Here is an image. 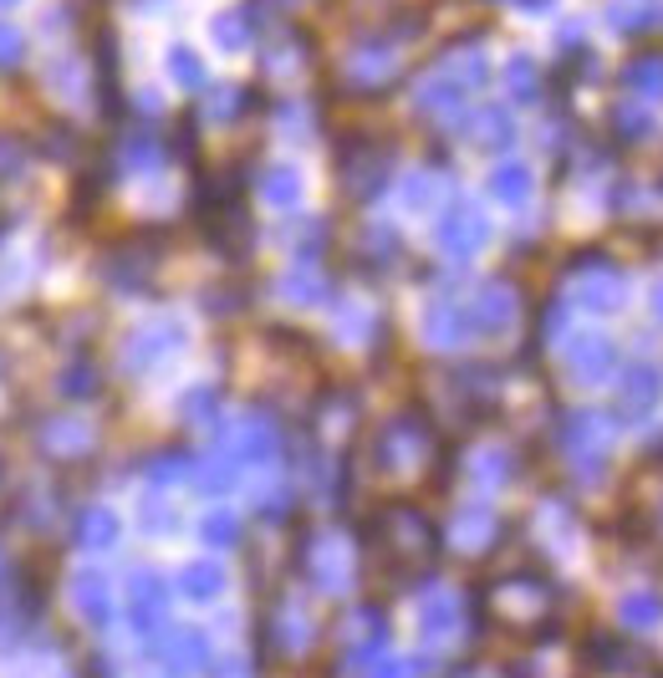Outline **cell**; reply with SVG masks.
Instances as JSON below:
<instances>
[{"mask_svg":"<svg viewBox=\"0 0 663 678\" xmlns=\"http://www.w3.org/2000/svg\"><path fill=\"white\" fill-rule=\"evenodd\" d=\"M506 77H510V92L516 97H536V61L530 57H510Z\"/></svg>","mask_w":663,"mask_h":678,"instance_id":"obj_5","label":"cell"},{"mask_svg":"<svg viewBox=\"0 0 663 678\" xmlns=\"http://www.w3.org/2000/svg\"><path fill=\"white\" fill-rule=\"evenodd\" d=\"M0 6H16V0H0Z\"/></svg>","mask_w":663,"mask_h":678,"instance_id":"obj_9","label":"cell"},{"mask_svg":"<svg viewBox=\"0 0 663 678\" xmlns=\"http://www.w3.org/2000/svg\"><path fill=\"white\" fill-rule=\"evenodd\" d=\"M495 189H500V194H526L530 189V174L520 169V164H506V169L495 174Z\"/></svg>","mask_w":663,"mask_h":678,"instance_id":"obj_6","label":"cell"},{"mask_svg":"<svg viewBox=\"0 0 663 678\" xmlns=\"http://www.w3.org/2000/svg\"><path fill=\"white\" fill-rule=\"evenodd\" d=\"M215 37H220V47H245V41H251V16L245 11L215 16Z\"/></svg>","mask_w":663,"mask_h":678,"instance_id":"obj_3","label":"cell"},{"mask_svg":"<svg viewBox=\"0 0 663 678\" xmlns=\"http://www.w3.org/2000/svg\"><path fill=\"white\" fill-rule=\"evenodd\" d=\"M271 194L291 199V194H296V174H291V169H276V174H271Z\"/></svg>","mask_w":663,"mask_h":678,"instance_id":"obj_8","label":"cell"},{"mask_svg":"<svg viewBox=\"0 0 663 678\" xmlns=\"http://www.w3.org/2000/svg\"><path fill=\"white\" fill-rule=\"evenodd\" d=\"M627 87H638L649 97H663V57H643L627 67Z\"/></svg>","mask_w":663,"mask_h":678,"instance_id":"obj_2","label":"cell"},{"mask_svg":"<svg viewBox=\"0 0 663 678\" xmlns=\"http://www.w3.org/2000/svg\"><path fill=\"white\" fill-rule=\"evenodd\" d=\"M0 61H21V37L0 26Z\"/></svg>","mask_w":663,"mask_h":678,"instance_id":"obj_7","label":"cell"},{"mask_svg":"<svg viewBox=\"0 0 663 678\" xmlns=\"http://www.w3.org/2000/svg\"><path fill=\"white\" fill-rule=\"evenodd\" d=\"M475 87H485V57H470V61H455V67H445V72H435L429 82H423V92H419V102L429 112H449V108H459L465 97L475 92Z\"/></svg>","mask_w":663,"mask_h":678,"instance_id":"obj_1","label":"cell"},{"mask_svg":"<svg viewBox=\"0 0 663 678\" xmlns=\"http://www.w3.org/2000/svg\"><path fill=\"white\" fill-rule=\"evenodd\" d=\"M169 72L179 77L184 87H205V67H199V57H194L189 47H174L169 51Z\"/></svg>","mask_w":663,"mask_h":678,"instance_id":"obj_4","label":"cell"}]
</instances>
